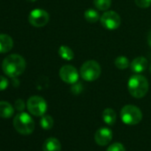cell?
Returning <instances> with one entry per match:
<instances>
[{
  "instance_id": "obj_19",
  "label": "cell",
  "mask_w": 151,
  "mask_h": 151,
  "mask_svg": "<svg viewBox=\"0 0 151 151\" xmlns=\"http://www.w3.org/2000/svg\"><path fill=\"white\" fill-rule=\"evenodd\" d=\"M94 6L101 11H107L111 6V0H93Z\"/></svg>"
},
{
  "instance_id": "obj_23",
  "label": "cell",
  "mask_w": 151,
  "mask_h": 151,
  "mask_svg": "<svg viewBox=\"0 0 151 151\" xmlns=\"http://www.w3.org/2000/svg\"><path fill=\"white\" fill-rule=\"evenodd\" d=\"M9 86V82L6 78L3 77V76H0V91H4L6 90Z\"/></svg>"
},
{
  "instance_id": "obj_9",
  "label": "cell",
  "mask_w": 151,
  "mask_h": 151,
  "mask_svg": "<svg viewBox=\"0 0 151 151\" xmlns=\"http://www.w3.org/2000/svg\"><path fill=\"white\" fill-rule=\"evenodd\" d=\"M49 14L42 9H36L30 12L29 15V23L37 28L45 26L49 22Z\"/></svg>"
},
{
  "instance_id": "obj_27",
  "label": "cell",
  "mask_w": 151,
  "mask_h": 151,
  "mask_svg": "<svg viewBox=\"0 0 151 151\" xmlns=\"http://www.w3.org/2000/svg\"><path fill=\"white\" fill-rule=\"evenodd\" d=\"M28 1H29V2H35V1H37V0H28Z\"/></svg>"
},
{
  "instance_id": "obj_12",
  "label": "cell",
  "mask_w": 151,
  "mask_h": 151,
  "mask_svg": "<svg viewBox=\"0 0 151 151\" xmlns=\"http://www.w3.org/2000/svg\"><path fill=\"white\" fill-rule=\"evenodd\" d=\"M14 47L13 38L6 34H0V53H5L11 51Z\"/></svg>"
},
{
  "instance_id": "obj_1",
  "label": "cell",
  "mask_w": 151,
  "mask_h": 151,
  "mask_svg": "<svg viewBox=\"0 0 151 151\" xmlns=\"http://www.w3.org/2000/svg\"><path fill=\"white\" fill-rule=\"evenodd\" d=\"M26 68L24 58L19 54H11L5 58L2 62V69L9 78H15L21 76Z\"/></svg>"
},
{
  "instance_id": "obj_25",
  "label": "cell",
  "mask_w": 151,
  "mask_h": 151,
  "mask_svg": "<svg viewBox=\"0 0 151 151\" xmlns=\"http://www.w3.org/2000/svg\"><path fill=\"white\" fill-rule=\"evenodd\" d=\"M14 108L18 110V111H23L24 109H25V102L22 100V99H19L15 101L14 103Z\"/></svg>"
},
{
  "instance_id": "obj_28",
  "label": "cell",
  "mask_w": 151,
  "mask_h": 151,
  "mask_svg": "<svg viewBox=\"0 0 151 151\" xmlns=\"http://www.w3.org/2000/svg\"><path fill=\"white\" fill-rule=\"evenodd\" d=\"M150 71H151V66H150Z\"/></svg>"
},
{
  "instance_id": "obj_21",
  "label": "cell",
  "mask_w": 151,
  "mask_h": 151,
  "mask_svg": "<svg viewBox=\"0 0 151 151\" xmlns=\"http://www.w3.org/2000/svg\"><path fill=\"white\" fill-rule=\"evenodd\" d=\"M106 151H125V148L123 144L119 142H116L112 145H110Z\"/></svg>"
},
{
  "instance_id": "obj_20",
  "label": "cell",
  "mask_w": 151,
  "mask_h": 151,
  "mask_svg": "<svg viewBox=\"0 0 151 151\" xmlns=\"http://www.w3.org/2000/svg\"><path fill=\"white\" fill-rule=\"evenodd\" d=\"M115 65L119 69H125V68H127L129 67L130 62H129V60L127 59V57H125V56H118L115 60Z\"/></svg>"
},
{
  "instance_id": "obj_11",
  "label": "cell",
  "mask_w": 151,
  "mask_h": 151,
  "mask_svg": "<svg viewBox=\"0 0 151 151\" xmlns=\"http://www.w3.org/2000/svg\"><path fill=\"white\" fill-rule=\"evenodd\" d=\"M147 65H148L147 60L145 57L139 56V57L135 58V59L131 62L130 67H131V69H132L134 73L139 74V73L143 72V71L147 68Z\"/></svg>"
},
{
  "instance_id": "obj_26",
  "label": "cell",
  "mask_w": 151,
  "mask_h": 151,
  "mask_svg": "<svg viewBox=\"0 0 151 151\" xmlns=\"http://www.w3.org/2000/svg\"><path fill=\"white\" fill-rule=\"evenodd\" d=\"M147 44L151 47V31L148 33V36H147Z\"/></svg>"
},
{
  "instance_id": "obj_5",
  "label": "cell",
  "mask_w": 151,
  "mask_h": 151,
  "mask_svg": "<svg viewBox=\"0 0 151 151\" xmlns=\"http://www.w3.org/2000/svg\"><path fill=\"white\" fill-rule=\"evenodd\" d=\"M122 121L128 125L139 124L142 119L141 110L134 105H125L120 112Z\"/></svg>"
},
{
  "instance_id": "obj_4",
  "label": "cell",
  "mask_w": 151,
  "mask_h": 151,
  "mask_svg": "<svg viewBox=\"0 0 151 151\" xmlns=\"http://www.w3.org/2000/svg\"><path fill=\"white\" fill-rule=\"evenodd\" d=\"M101 73V68L100 64L95 60L86 61L80 68L81 78L88 82L95 81L99 78Z\"/></svg>"
},
{
  "instance_id": "obj_10",
  "label": "cell",
  "mask_w": 151,
  "mask_h": 151,
  "mask_svg": "<svg viewBox=\"0 0 151 151\" xmlns=\"http://www.w3.org/2000/svg\"><path fill=\"white\" fill-rule=\"evenodd\" d=\"M113 137V133L112 131L107 127H102L100 128L94 135V139L96 141V143L100 146H106L108 145Z\"/></svg>"
},
{
  "instance_id": "obj_8",
  "label": "cell",
  "mask_w": 151,
  "mask_h": 151,
  "mask_svg": "<svg viewBox=\"0 0 151 151\" xmlns=\"http://www.w3.org/2000/svg\"><path fill=\"white\" fill-rule=\"evenodd\" d=\"M59 74L60 79L67 84L74 85L78 81V71L75 67L71 65H64L63 67H61Z\"/></svg>"
},
{
  "instance_id": "obj_7",
  "label": "cell",
  "mask_w": 151,
  "mask_h": 151,
  "mask_svg": "<svg viewBox=\"0 0 151 151\" xmlns=\"http://www.w3.org/2000/svg\"><path fill=\"white\" fill-rule=\"evenodd\" d=\"M101 23L106 29L115 30L121 25V17L114 11H107L101 15Z\"/></svg>"
},
{
  "instance_id": "obj_16",
  "label": "cell",
  "mask_w": 151,
  "mask_h": 151,
  "mask_svg": "<svg viewBox=\"0 0 151 151\" xmlns=\"http://www.w3.org/2000/svg\"><path fill=\"white\" fill-rule=\"evenodd\" d=\"M58 52H59V55H60L63 60H73V58H74V52H73V51H72L68 46L61 45V46L59 48Z\"/></svg>"
},
{
  "instance_id": "obj_6",
  "label": "cell",
  "mask_w": 151,
  "mask_h": 151,
  "mask_svg": "<svg viewBox=\"0 0 151 151\" xmlns=\"http://www.w3.org/2000/svg\"><path fill=\"white\" fill-rule=\"evenodd\" d=\"M27 109L29 113L35 116H42L47 109L45 100L40 96H32L27 101Z\"/></svg>"
},
{
  "instance_id": "obj_14",
  "label": "cell",
  "mask_w": 151,
  "mask_h": 151,
  "mask_svg": "<svg viewBox=\"0 0 151 151\" xmlns=\"http://www.w3.org/2000/svg\"><path fill=\"white\" fill-rule=\"evenodd\" d=\"M14 113V107L7 101H0V117L10 118Z\"/></svg>"
},
{
  "instance_id": "obj_18",
  "label": "cell",
  "mask_w": 151,
  "mask_h": 151,
  "mask_svg": "<svg viewBox=\"0 0 151 151\" xmlns=\"http://www.w3.org/2000/svg\"><path fill=\"white\" fill-rule=\"evenodd\" d=\"M40 125L45 130H50L53 126V119L51 116H42L40 119Z\"/></svg>"
},
{
  "instance_id": "obj_13",
  "label": "cell",
  "mask_w": 151,
  "mask_h": 151,
  "mask_svg": "<svg viewBox=\"0 0 151 151\" xmlns=\"http://www.w3.org/2000/svg\"><path fill=\"white\" fill-rule=\"evenodd\" d=\"M60 142L56 138H48L43 144V151H60Z\"/></svg>"
},
{
  "instance_id": "obj_22",
  "label": "cell",
  "mask_w": 151,
  "mask_h": 151,
  "mask_svg": "<svg viewBox=\"0 0 151 151\" xmlns=\"http://www.w3.org/2000/svg\"><path fill=\"white\" fill-rule=\"evenodd\" d=\"M135 4L139 8H147L151 6V0H134Z\"/></svg>"
},
{
  "instance_id": "obj_15",
  "label": "cell",
  "mask_w": 151,
  "mask_h": 151,
  "mask_svg": "<svg viewBox=\"0 0 151 151\" xmlns=\"http://www.w3.org/2000/svg\"><path fill=\"white\" fill-rule=\"evenodd\" d=\"M102 119L105 122V124H107L109 125L115 124V123L116 121V112L112 109H109V108L104 109L102 112Z\"/></svg>"
},
{
  "instance_id": "obj_24",
  "label": "cell",
  "mask_w": 151,
  "mask_h": 151,
  "mask_svg": "<svg viewBox=\"0 0 151 151\" xmlns=\"http://www.w3.org/2000/svg\"><path fill=\"white\" fill-rule=\"evenodd\" d=\"M83 91V86L81 84H76L74 85L72 87H71V92L74 93V94H79L81 93Z\"/></svg>"
},
{
  "instance_id": "obj_17",
  "label": "cell",
  "mask_w": 151,
  "mask_h": 151,
  "mask_svg": "<svg viewBox=\"0 0 151 151\" xmlns=\"http://www.w3.org/2000/svg\"><path fill=\"white\" fill-rule=\"evenodd\" d=\"M84 16H85V19L90 22V23H94V22H97L101 18H100V14L99 13L94 10V9H88L85 12L84 14Z\"/></svg>"
},
{
  "instance_id": "obj_2",
  "label": "cell",
  "mask_w": 151,
  "mask_h": 151,
  "mask_svg": "<svg viewBox=\"0 0 151 151\" xmlns=\"http://www.w3.org/2000/svg\"><path fill=\"white\" fill-rule=\"evenodd\" d=\"M128 91L130 94L136 98H143L148 91L147 79L141 75H134L128 81Z\"/></svg>"
},
{
  "instance_id": "obj_3",
  "label": "cell",
  "mask_w": 151,
  "mask_h": 151,
  "mask_svg": "<svg viewBox=\"0 0 151 151\" xmlns=\"http://www.w3.org/2000/svg\"><path fill=\"white\" fill-rule=\"evenodd\" d=\"M14 126L19 133L29 135L31 134L35 129V122L28 113L21 112L14 118Z\"/></svg>"
}]
</instances>
